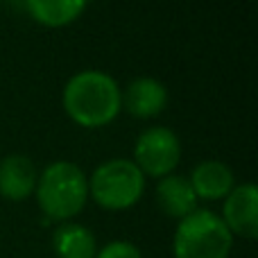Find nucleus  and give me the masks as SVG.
<instances>
[{
	"instance_id": "obj_8",
	"label": "nucleus",
	"mask_w": 258,
	"mask_h": 258,
	"mask_svg": "<svg viewBox=\"0 0 258 258\" xmlns=\"http://www.w3.org/2000/svg\"><path fill=\"white\" fill-rule=\"evenodd\" d=\"M39 172L30 156L7 154L0 159V195L5 200L23 202L34 195Z\"/></svg>"
},
{
	"instance_id": "obj_1",
	"label": "nucleus",
	"mask_w": 258,
	"mask_h": 258,
	"mask_svg": "<svg viewBox=\"0 0 258 258\" xmlns=\"http://www.w3.org/2000/svg\"><path fill=\"white\" fill-rule=\"evenodd\" d=\"M61 102L68 118L80 127H107L120 113V86L109 73L86 68L66 82Z\"/></svg>"
},
{
	"instance_id": "obj_7",
	"label": "nucleus",
	"mask_w": 258,
	"mask_h": 258,
	"mask_svg": "<svg viewBox=\"0 0 258 258\" xmlns=\"http://www.w3.org/2000/svg\"><path fill=\"white\" fill-rule=\"evenodd\" d=\"M168 107V89L154 77H136L120 91V109L134 118H154Z\"/></svg>"
},
{
	"instance_id": "obj_6",
	"label": "nucleus",
	"mask_w": 258,
	"mask_h": 258,
	"mask_svg": "<svg viewBox=\"0 0 258 258\" xmlns=\"http://www.w3.org/2000/svg\"><path fill=\"white\" fill-rule=\"evenodd\" d=\"M222 222L231 236L254 240L258 236V188L254 183H240L224 197Z\"/></svg>"
},
{
	"instance_id": "obj_9",
	"label": "nucleus",
	"mask_w": 258,
	"mask_h": 258,
	"mask_svg": "<svg viewBox=\"0 0 258 258\" xmlns=\"http://www.w3.org/2000/svg\"><path fill=\"white\" fill-rule=\"evenodd\" d=\"M188 181H190L197 200H209V202L224 200V197L233 190V186H236L233 170L229 168L227 163L215 161V159L197 163L195 168H192Z\"/></svg>"
},
{
	"instance_id": "obj_5",
	"label": "nucleus",
	"mask_w": 258,
	"mask_h": 258,
	"mask_svg": "<svg viewBox=\"0 0 258 258\" xmlns=\"http://www.w3.org/2000/svg\"><path fill=\"white\" fill-rule=\"evenodd\" d=\"M181 161V141L168 127H147L134 145V163L145 177L172 174Z\"/></svg>"
},
{
	"instance_id": "obj_12",
	"label": "nucleus",
	"mask_w": 258,
	"mask_h": 258,
	"mask_svg": "<svg viewBox=\"0 0 258 258\" xmlns=\"http://www.w3.org/2000/svg\"><path fill=\"white\" fill-rule=\"evenodd\" d=\"M52 247L57 258H95L98 242L89 227L77 222H66L54 231Z\"/></svg>"
},
{
	"instance_id": "obj_10",
	"label": "nucleus",
	"mask_w": 258,
	"mask_h": 258,
	"mask_svg": "<svg viewBox=\"0 0 258 258\" xmlns=\"http://www.w3.org/2000/svg\"><path fill=\"white\" fill-rule=\"evenodd\" d=\"M156 202H159V209L165 215L177 218V220L186 218L195 209H200L197 206L200 200H197L188 177L174 174V172L159 179V183H156Z\"/></svg>"
},
{
	"instance_id": "obj_2",
	"label": "nucleus",
	"mask_w": 258,
	"mask_h": 258,
	"mask_svg": "<svg viewBox=\"0 0 258 258\" xmlns=\"http://www.w3.org/2000/svg\"><path fill=\"white\" fill-rule=\"evenodd\" d=\"M36 202L50 220L66 222L82 213L89 200V177L73 161H54L36 181Z\"/></svg>"
},
{
	"instance_id": "obj_13",
	"label": "nucleus",
	"mask_w": 258,
	"mask_h": 258,
	"mask_svg": "<svg viewBox=\"0 0 258 258\" xmlns=\"http://www.w3.org/2000/svg\"><path fill=\"white\" fill-rule=\"evenodd\" d=\"M95 258H143L141 249L136 245L127 240H113L109 245H104L102 249H98Z\"/></svg>"
},
{
	"instance_id": "obj_3",
	"label": "nucleus",
	"mask_w": 258,
	"mask_h": 258,
	"mask_svg": "<svg viewBox=\"0 0 258 258\" xmlns=\"http://www.w3.org/2000/svg\"><path fill=\"white\" fill-rule=\"evenodd\" d=\"M233 236L218 213L195 209L179 220L172 238L174 258H229Z\"/></svg>"
},
{
	"instance_id": "obj_4",
	"label": "nucleus",
	"mask_w": 258,
	"mask_h": 258,
	"mask_svg": "<svg viewBox=\"0 0 258 258\" xmlns=\"http://www.w3.org/2000/svg\"><path fill=\"white\" fill-rule=\"evenodd\" d=\"M145 192V174L132 159H109L89 177V197L107 211L132 209Z\"/></svg>"
},
{
	"instance_id": "obj_11",
	"label": "nucleus",
	"mask_w": 258,
	"mask_h": 258,
	"mask_svg": "<svg viewBox=\"0 0 258 258\" xmlns=\"http://www.w3.org/2000/svg\"><path fill=\"white\" fill-rule=\"evenodd\" d=\"M91 0H25V9L45 27H63L77 21Z\"/></svg>"
}]
</instances>
